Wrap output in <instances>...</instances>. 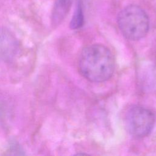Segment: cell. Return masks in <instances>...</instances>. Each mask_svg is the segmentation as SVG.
I'll use <instances>...</instances> for the list:
<instances>
[{"mask_svg":"<svg viewBox=\"0 0 156 156\" xmlns=\"http://www.w3.org/2000/svg\"><path fill=\"white\" fill-rule=\"evenodd\" d=\"M84 22L83 10L81 3L78 2L76 9L70 21V27L73 29H77L81 27Z\"/></svg>","mask_w":156,"mask_h":156,"instance_id":"obj_6","label":"cell"},{"mask_svg":"<svg viewBox=\"0 0 156 156\" xmlns=\"http://www.w3.org/2000/svg\"><path fill=\"white\" fill-rule=\"evenodd\" d=\"M115 58L110 50L102 44H92L81 52L78 67L80 74L93 82L109 79L115 70Z\"/></svg>","mask_w":156,"mask_h":156,"instance_id":"obj_1","label":"cell"},{"mask_svg":"<svg viewBox=\"0 0 156 156\" xmlns=\"http://www.w3.org/2000/svg\"><path fill=\"white\" fill-rule=\"evenodd\" d=\"M118 24L124 36L135 41L144 37L149 28V20L147 13L140 7L130 5L118 14Z\"/></svg>","mask_w":156,"mask_h":156,"instance_id":"obj_2","label":"cell"},{"mask_svg":"<svg viewBox=\"0 0 156 156\" xmlns=\"http://www.w3.org/2000/svg\"><path fill=\"white\" fill-rule=\"evenodd\" d=\"M155 121V115L151 110L139 105L130 107L124 117L126 130L137 138L147 136L154 126Z\"/></svg>","mask_w":156,"mask_h":156,"instance_id":"obj_3","label":"cell"},{"mask_svg":"<svg viewBox=\"0 0 156 156\" xmlns=\"http://www.w3.org/2000/svg\"><path fill=\"white\" fill-rule=\"evenodd\" d=\"M72 0H55L52 12V21L58 24L65 18L71 7Z\"/></svg>","mask_w":156,"mask_h":156,"instance_id":"obj_5","label":"cell"},{"mask_svg":"<svg viewBox=\"0 0 156 156\" xmlns=\"http://www.w3.org/2000/svg\"><path fill=\"white\" fill-rule=\"evenodd\" d=\"M18 50V42L14 35L5 28H0V62L10 61Z\"/></svg>","mask_w":156,"mask_h":156,"instance_id":"obj_4","label":"cell"}]
</instances>
